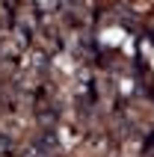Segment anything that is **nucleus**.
I'll use <instances>...</instances> for the list:
<instances>
[{
    "label": "nucleus",
    "instance_id": "f257e3e1",
    "mask_svg": "<svg viewBox=\"0 0 154 157\" xmlns=\"http://www.w3.org/2000/svg\"><path fill=\"white\" fill-rule=\"evenodd\" d=\"M27 157H56V151H53V148H48V145H39V142L33 140V145H30Z\"/></svg>",
    "mask_w": 154,
    "mask_h": 157
},
{
    "label": "nucleus",
    "instance_id": "f03ea898",
    "mask_svg": "<svg viewBox=\"0 0 154 157\" xmlns=\"http://www.w3.org/2000/svg\"><path fill=\"white\" fill-rule=\"evenodd\" d=\"M6 39H9V33H6V27H3V24H0V44H3V42H6Z\"/></svg>",
    "mask_w": 154,
    "mask_h": 157
}]
</instances>
